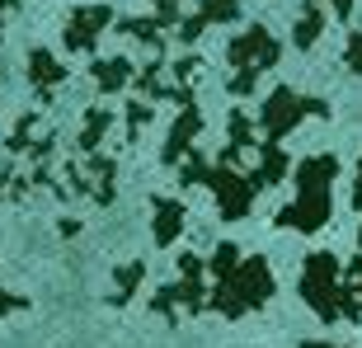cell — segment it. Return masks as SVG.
Returning <instances> with one entry per match:
<instances>
[{
	"instance_id": "5b68a950",
	"label": "cell",
	"mask_w": 362,
	"mask_h": 348,
	"mask_svg": "<svg viewBox=\"0 0 362 348\" xmlns=\"http://www.w3.org/2000/svg\"><path fill=\"white\" fill-rule=\"evenodd\" d=\"M301 292L315 311H320L325 320H334V315H362V301L349 292V287H339V264L329 255H310L306 259V273H301Z\"/></svg>"
},
{
	"instance_id": "6da1fadb",
	"label": "cell",
	"mask_w": 362,
	"mask_h": 348,
	"mask_svg": "<svg viewBox=\"0 0 362 348\" xmlns=\"http://www.w3.org/2000/svg\"><path fill=\"white\" fill-rule=\"evenodd\" d=\"M301 118H329V104L325 99H310V94H296L292 85H278V90L264 99V165L255 174V188L259 184H273L282 170H287V156H282V137L292 132Z\"/></svg>"
},
{
	"instance_id": "e0dca14e",
	"label": "cell",
	"mask_w": 362,
	"mask_h": 348,
	"mask_svg": "<svg viewBox=\"0 0 362 348\" xmlns=\"http://www.w3.org/2000/svg\"><path fill=\"white\" fill-rule=\"evenodd\" d=\"M353 202L362 207V161H358V184H353Z\"/></svg>"
},
{
	"instance_id": "52a82bcc",
	"label": "cell",
	"mask_w": 362,
	"mask_h": 348,
	"mask_svg": "<svg viewBox=\"0 0 362 348\" xmlns=\"http://www.w3.org/2000/svg\"><path fill=\"white\" fill-rule=\"evenodd\" d=\"M113 24H118V14L108 10L104 0H94V5H81V10H71L66 28H62V42H66V52L90 57L94 47H99V33H108Z\"/></svg>"
},
{
	"instance_id": "3957f363",
	"label": "cell",
	"mask_w": 362,
	"mask_h": 348,
	"mask_svg": "<svg viewBox=\"0 0 362 348\" xmlns=\"http://www.w3.org/2000/svg\"><path fill=\"white\" fill-rule=\"evenodd\" d=\"M339 174L334 156H310L301 161L296 170V202L278 212V226H292V231H320L329 221V184Z\"/></svg>"
},
{
	"instance_id": "9a60e30c",
	"label": "cell",
	"mask_w": 362,
	"mask_h": 348,
	"mask_svg": "<svg viewBox=\"0 0 362 348\" xmlns=\"http://www.w3.org/2000/svg\"><path fill=\"white\" fill-rule=\"evenodd\" d=\"M141 122H151V104H132V108H127V132L136 137V127H141Z\"/></svg>"
},
{
	"instance_id": "4fadbf2b",
	"label": "cell",
	"mask_w": 362,
	"mask_h": 348,
	"mask_svg": "<svg viewBox=\"0 0 362 348\" xmlns=\"http://www.w3.org/2000/svg\"><path fill=\"white\" fill-rule=\"evenodd\" d=\"M179 226H184V207L170 198H156V240L170 245L179 236Z\"/></svg>"
},
{
	"instance_id": "ac0fdd59",
	"label": "cell",
	"mask_w": 362,
	"mask_h": 348,
	"mask_svg": "<svg viewBox=\"0 0 362 348\" xmlns=\"http://www.w3.org/2000/svg\"><path fill=\"white\" fill-rule=\"evenodd\" d=\"M306 348H325V344H306Z\"/></svg>"
},
{
	"instance_id": "8992f818",
	"label": "cell",
	"mask_w": 362,
	"mask_h": 348,
	"mask_svg": "<svg viewBox=\"0 0 362 348\" xmlns=\"http://www.w3.org/2000/svg\"><path fill=\"white\" fill-rule=\"evenodd\" d=\"M179 10H184V0H151V14H127L118 19V33L132 42H146L156 57H165V38L179 33Z\"/></svg>"
},
{
	"instance_id": "7c38bea8",
	"label": "cell",
	"mask_w": 362,
	"mask_h": 348,
	"mask_svg": "<svg viewBox=\"0 0 362 348\" xmlns=\"http://www.w3.org/2000/svg\"><path fill=\"white\" fill-rule=\"evenodd\" d=\"M320 33H325V0H301V19L292 28V42L301 52H310L320 42Z\"/></svg>"
},
{
	"instance_id": "2e32d148",
	"label": "cell",
	"mask_w": 362,
	"mask_h": 348,
	"mask_svg": "<svg viewBox=\"0 0 362 348\" xmlns=\"http://www.w3.org/2000/svg\"><path fill=\"white\" fill-rule=\"evenodd\" d=\"M24 306V301H19V296H10V292H0V315H10V311H19Z\"/></svg>"
},
{
	"instance_id": "9c48e42d",
	"label": "cell",
	"mask_w": 362,
	"mask_h": 348,
	"mask_svg": "<svg viewBox=\"0 0 362 348\" xmlns=\"http://www.w3.org/2000/svg\"><path fill=\"white\" fill-rule=\"evenodd\" d=\"M28 81H33L38 99L47 104V99H52V90L66 81V66H62V62H57L47 47H33V52H28Z\"/></svg>"
},
{
	"instance_id": "7a4b0ae2",
	"label": "cell",
	"mask_w": 362,
	"mask_h": 348,
	"mask_svg": "<svg viewBox=\"0 0 362 348\" xmlns=\"http://www.w3.org/2000/svg\"><path fill=\"white\" fill-rule=\"evenodd\" d=\"M212 273H216V296L212 306L221 315H245V311L264 306L273 296V273L264 259H250V264H235V245H221L212 255Z\"/></svg>"
},
{
	"instance_id": "d6986e66",
	"label": "cell",
	"mask_w": 362,
	"mask_h": 348,
	"mask_svg": "<svg viewBox=\"0 0 362 348\" xmlns=\"http://www.w3.org/2000/svg\"><path fill=\"white\" fill-rule=\"evenodd\" d=\"M358 245H362V231H358Z\"/></svg>"
},
{
	"instance_id": "ba28073f",
	"label": "cell",
	"mask_w": 362,
	"mask_h": 348,
	"mask_svg": "<svg viewBox=\"0 0 362 348\" xmlns=\"http://www.w3.org/2000/svg\"><path fill=\"white\" fill-rule=\"evenodd\" d=\"M240 14H245V10H240V0H202V5H198V14H188L184 24H179V33H175V38L188 47V42H198L202 33H207V28L235 24Z\"/></svg>"
},
{
	"instance_id": "8fae6325",
	"label": "cell",
	"mask_w": 362,
	"mask_h": 348,
	"mask_svg": "<svg viewBox=\"0 0 362 348\" xmlns=\"http://www.w3.org/2000/svg\"><path fill=\"white\" fill-rule=\"evenodd\" d=\"M132 76H136V66L127 62V57H104V62H94V66H90V81L99 85V94L127 90V85H132Z\"/></svg>"
},
{
	"instance_id": "277c9868",
	"label": "cell",
	"mask_w": 362,
	"mask_h": 348,
	"mask_svg": "<svg viewBox=\"0 0 362 348\" xmlns=\"http://www.w3.org/2000/svg\"><path fill=\"white\" fill-rule=\"evenodd\" d=\"M282 57V42L269 33V24H250L245 33H235L226 47V62H230V94H250L259 85V76L269 66H278Z\"/></svg>"
},
{
	"instance_id": "5bb4252c",
	"label": "cell",
	"mask_w": 362,
	"mask_h": 348,
	"mask_svg": "<svg viewBox=\"0 0 362 348\" xmlns=\"http://www.w3.org/2000/svg\"><path fill=\"white\" fill-rule=\"evenodd\" d=\"M344 66H349L353 76L362 81V28H353L349 42H344Z\"/></svg>"
},
{
	"instance_id": "30bf717a",
	"label": "cell",
	"mask_w": 362,
	"mask_h": 348,
	"mask_svg": "<svg viewBox=\"0 0 362 348\" xmlns=\"http://www.w3.org/2000/svg\"><path fill=\"white\" fill-rule=\"evenodd\" d=\"M198 132H202V113H198L193 104H188V108H179V122L170 127V141H165V151H160V156H165V165H179V161H184Z\"/></svg>"
}]
</instances>
